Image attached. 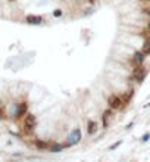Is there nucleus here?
<instances>
[{
    "instance_id": "obj_18",
    "label": "nucleus",
    "mask_w": 150,
    "mask_h": 162,
    "mask_svg": "<svg viewBox=\"0 0 150 162\" xmlns=\"http://www.w3.org/2000/svg\"><path fill=\"white\" fill-rule=\"evenodd\" d=\"M141 14L150 18V7H143V9H141Z\"/></svg>"
},
{
    "instance_id": "obj_14",
    "label": "nucleus",
    "mask_w": 150,
    "mask_h": 162,
    "mask_svg": "<svg viewBox=\"0 0 150 162\" xmlns=\"http://www.w3.org/2000/svg\"><path fill=\"white\" fill-rule=\"evenodd\" d=\"M52 15H53V18H60L62 15H64V10H62V9H55L53 12H52Z\"/></svg>"
},
{
    "instance_id": "obj_15",
    "label": "nucleus",
    "mask_w": 150,
    "mask_h": 162,
    "mask_svg": "<svg viewBox=\"0 0 150 162\" xmlns=\"http://www.w3.org/2000/svg\"><path fill=\"white\" fill-rule=\"evenodd\" d=\"M5 119H7V114H6L5 108L2 106V108H0V121H5Z\"/></svg>"
},
{
    "instance_id": "obj_22",
    "label": "nucleus",
    "mask_w": 150,
    "mask_h": 162,
    "mask_svg": "<svg viewBox=\"0 0 150 162\" xmlns=\"http://www.w3.org/2000/svg\"><path fill=\"white\" fill-rule=\"evenodd\" d=\"M7 2H9V3H16L18 0H7Z\"/></svg>"
},
{
    "instance_id": "obj_9",
    "label": "nucleus",
    "mask_w": 150,
    "mask_h": 162,
    "mask_svg": "<svg viewBox=\"0 0 150 162\" xmlns=\"http://www.w3.org/2000/svg\"><path fill=\"white\" fill-rule=\"evenodd\" d=\"M85 131H87V136H94V134H97V131H99V122L94 121V119H89V121H87Z\"/></svg>"
},
{
    "instance_id": "obj_4",
    "label": "nucleus",
    "mask_w": 150,
    "mask_h": 162,
    "mask_svg": "<svg viewBox=\"0 0 150 162\" xmlns=\"http://www.w3.org/2000/svg\"><path fill=\"white\" fill-rule=\"evenodd\" d=\"M27 114H28V102H27V100H21L18 105H15V115H14V119H15L16 122H21Z\"/></svg>"
},
{
    "instance_id": "obj_19",
    "label": "nucleus",
    "mask_w": 150,
    "mask_h": 162,
    "mask_svg": "<svg viewBox=\"0 0 150 162\" xmlns=\"http://www.w3.org/2000/svg\"><path fill=\"white\" fill-rule=\"evenodd\" d=\"M132 125H134V122H130L127 127H125V130H130V128H132Z\"/></svg>"
},
{
    "instance_id": "obj_6",
    "label": "nucleus",
    "mask_w": 150,
    "mask_h": 162,
    "mask_svg": "<svg viewBox=\"0 0 150 162\" xmlns=\"http://www.w3.org/2000/svg\"><path fill=\"white\" fill-rule=\"evenodd\" d=\"M24 22L27 25H34V27H39V25H44L46 19L43 15H27L24 19Z\"/></svg>"
},
{
    "instance_id": "obj_10",
    "label": "nucleus",
    "mask_w": 150,
    "mask_h": 162,
    "mask_svg": "<svg viewBox=\"0 0 150 162\" xmlns=\"http://www.w3.org/2000/svg\"><path fill=\"white\" fill-rule=\"evenodd\" d=\"M52 142H47V140H43V139H34L32 144L35 149H39V150H49V146Z\"/></svg>"
},
{
    "instance_id": "obj_13",
    "label": "nucleus",
    "mask_w": 150,
    "mask_h": 162,
    "mask_svg": "<svg viewBox=\"0 0 150 162\" xmlns=\"http://www.w3.org/2000/svg\"><path fill=\"white\" fill-rule=\"evenodd\" d=\"M141 52H143L146 56H150V34L146 35L144 43H143V47H141Z\"/></svg>"
},
{
    "instance_id": "obj_1",
    "label": "nucleus",
    "mask_w": 150,
    "mask_h": 162,
    "mask_svg": "<svg viewBox=\"0 0 150 162\" xmlns=\"http://www.w3.org/2000/svg\"><path fill=\"white\" fill-rule=\"evenodd\" d=\"M35 128H37V118H35L34 114L28 112V114L24 117V119L21 121V130L25 136H32Z\"/></svg>"
},
{
    "instance_id": "obj_8",
    "label": "nucleus",
    "mask_w": 150,
    "mask_h": 162,
    "mask_svg": "<svg viewBox=\"0 0 150 162\" xmlns=\"http://www.w3.org/2000/svg\"><path fill=\"white\" fill-rule=\"evenodd\" d=\"M146 58H147V56H146L141 50H135V52L132 53V58H131V66L134 68V66H141V65H144Z\"/></svg>"
},
{
    "instance_id": "obj_7",
    "label": "nucleus",
    "mask_w": 150,
    "mask_h": 162,
    "mask_svg": "<svg viewBox=\"0 0 150 162\" xmlns=\"http://www.w3.org/2000/svg\"><path fill=\"white\" fill-rule=\"evenodd\" d=\"M114 115H115V110H112L110 108H106L103 110V114H102V128L103 130L109 128L112 119H114Z\"/></svg>"
},
{
    "instance_id": "obj_12",
    "label": "nucleus",
    "mask_w": 150,
    "mask_h": 162,
    "mask_svg": "<svg viewBox=\"0 0 150 162\" xmlns=\"http://www.w3.org/2000/svg\"><path fill=\"white\" fill-rule=\"evenodd\" d=\"M64 149H65V144H64V143H50V146H49V152L57 153V152H62Z\"/></svg>"
},
{
    "instance_id": "obj_16",
    "label": "nucleus",
    "mask_w": 150,
    "mask_h": 162,
    "mask_svg": "<svg viewBox=\"0 0 150 162\" xmlns=\"http://www.w3.org/2000/svg\"><path fill=\"white\" fill-rule=\"evenodd\" d=\"M121 144H122V140H118V142H115L114 144H112V146L109 147V150H115V149H118Z\"/></svg>"
},
{
    "instance_id": "obj_24",
    "label": "nucleus",
    "mask_w": 150,
    "mask_h": 162,
    "mask_svg": "<svg viewBox=\"0 0 150 162\" xmlns=\"http://www.w3.org/2000/svg\"><path fill=\"white\" fill-rule=\"evenodd\" d=\"M143 2H147V3H150V0H143Z\"/></svg>"
},
{
    "instance_id": "obj_21",
    "label": "nucleus",
    "mask_w": 150,
    "mask_h": 162,
    "mask_svg": "<svg viewBox=\"0 0 150 162\" xmlns=\"http://www.w3.org/2000/svg\"><path fill=\"white\" fill-rule=\"evenodd\" d=\"M96 2H97V0H89V5H90V6H93Z\"/></svg>"
},
{
    "instance_id": "obj_20",
    "label": "nucleus",
    "mask_w": 150,
    "mask_h": 162,
    "mask_svg": "<svg viewBox=\"0 0 150 162\" xmlns=\"http://www.w3.org/2000/svg\"><path fill=\"white\" fill-rule=\"evenodd\" d=\"M146 30L150 33V19H149V22H147V25H146Z\"/></svg>"
},
{
    "instance_id": "obj_3",
    "label": "nucleus",
    "mask_w": 150,
    "mask_h": 162,
    "mask_svg": "<svg viewBox=\"0 0 150 162\" xmlns=\"http://www.w3.org/2000/svg\"><path fill=\"white\" fill-rule=\"evenodd\" d=\"M106 102H107V108H110L112 110H115V112L122 110L125 108L122 99H121V94H110V96H107Z\"/></svg>"
},
{
    "instance_id": "obj_2",
    "label": "nucleus",
    "mask_w": 150,
    "mask_h": 162,
    "mask_svg": "<svg viewBox=\"0 0 150 162\" xmlns=\"http://www.w3.org/2000/svg\"><path fill=\"white\" fill-rule=\"evenodd\" d=\"M82 139V133H81V128L80 127H75L66 137V140H65V149L66 147H72V146H77Z\"/></svg>"
},
{
    "instance_id": "obj_11",
    "label": "nucleus",
    "mask_w": 150,
    "mask_h": 162,
    "mask_svg": "<svg viewBox=\"0 0 150 162\" xmlns=\"http://www.w3.org/2000/svg\"><path fill=\"white\" fill-rule=\"evenodd\" d=\"M132 96H134V89H130L128 92H125V93L121 94V99H122V102H124V106H125V108H127V106L131 103Z\"/></svg>"
},
{
    "instance_id": "obj_5",
    "label": "nucleus",
    "mask_w": 150,
    "mask_h": 162,
    "mask_svg": "<svg viewBox=\"0 0 150 162\" xmlns=\"http://www.w3.org/2000/svg\"><path fill=\"white\" fill-rule=\"evenodd\" d=\"M146 77H147V69H146L144 65H141V66H134L132 68V75H131V78L135 81V84H141L146 80Z\"/></svg>"
},
{
    "instance_id": "obj_23",
    "label": "nucleus",
    "mask_w": 150,
    "mask_h": 162,
    "mask_svg": "<svg viewBox=\"0 0 150 162\" xmlns=\"http://www.w3.org/2000/svg\"><path fill=\"white\" fill-rule=\"evenodd\" d=\"M3 106V100H2V99H0V108H2Z\"/></svg>"
},
{
    "instance_id": "obj_17",
    "label": "nucleus",
    "mask_w": 150,
    "mask_h": 162,
    "mask_svg": "<svg viewBox=\"0 0 150 162\" xmlns=\"http://www.w3.org/2000/svg\"><path fill=\"white\" fill-rule=\"evenodd\" d=\"M150 140V133L147 131V133H144V136L141 137V143H147Z\"/></svg>"
}]
</instances>
